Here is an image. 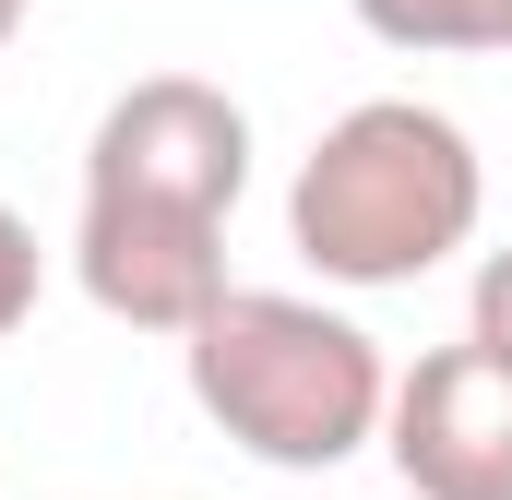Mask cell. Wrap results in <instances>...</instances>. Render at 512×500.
Instances as JSON below:
<instances>
[{
  "label": "cell",
  "instance_id": "1",
  "mask_svg": "<svg viewBox=\"0 0 512 500\" xmlns=\"http://www.w3.org/2000/svg\"><path fill=\"white\" fill-rule=\"evenodd\" d=\"M251 191V120L203 72H143L84 143L72 274L131 334H191L227 298V215Z\"/></svg>",
  "mask_w": 512,
  "mask_h": 500
},
{
  "label": "cell",
  "instance_id": "5",
  "mask_svg": "<svg viewBox=\"0 0 512 500\" xmlns=\"http://www.w3.org/2000/svg\"><path fill=\"white\" fill-rule=\"evenodd\" d=\"M358 24L405 60H501L512 48V0H358Z\"/></svg>",
  "mask_w": 512,
  "mask_h": 500
},
{
  "label": "cell",
  "instance_id": "4",
  "mask_svg": "<svg viewBox=\"0 0 512 500\" xmlns=\"http://www.w3.org/2000/svg\"><path fill=\"white\" fill-rule=\"evenodd\" d=\"M382 453L417 500H512V370L477 346H429L393 381Z\"/></svg>",
  "mask_w": 512,
  "mask_h": 500
},
{
  "label": "cell",
  "instance_id": "9",
  "mask_svg": "<svg viewBox=\"0 0 512 500\" xmlns=\"http://www.w3.org/2000/svg\"><path fill=\"white\" fill-rule=\"evenodd\" d=\"M0 36H12V12H0Z\"/></svg>",
  "mask_w": 512,
  "mask_h": 500
},
{
  "label": "cell",
  "instance_id": "7",
  "mask_svg": "<svg viewBox=\"0 0 512 500\" xmlns=\"http://www.w3.org/2000/svg\"><path fill=\"white\" fill-rule=\"evenodd\" d=\"M24 310H36V227L0 203V346L24 334Z\"/></svg>",
  "mask_w": 512,
  "mask_h": 500
},
{
  "label": "cell",
  "instance_id": "6",
  "mask_svg": "<svg viewBox=\"0 0 512 500\" xmlns=\"http://www.w3.org/2000/svg\"><path fill=\"white\" fill-rule=\"evenodd\" d=\"M465 346L512 370V250H489V262H477V298H465Z\"/></svg>",
  "mask_w": 512,
  "mask_h": 500
},
{
  "label": "cell",
  "instance_id": "8",
  "mask_svg": "<svg viewBox=\"0 0 512 500\" xmlns=\"http://www.w3.org/2000/svg\"><path fill=\"white\" fill-rule=\"evenodd\" d=\"M0 12H12V24H24V0H0Z\"/></svg>",
  "mask_w": 512,
  "mask_h": 500
},
{
  "label": "cell",
  "instance_id": "3",
  "mask_svg": "<svg viewBox=\"0 0 512 500\" xmlns=\"http://www.w3.org/2000/svg\"><path fill=\"white\" fill-rule=\"evenodd\" d=\"M477 215H489L477 143L417 96L346 108L298 155V191H286V239L334 286H417L429 262H453L477 239Z\"/></svg>",
  "mask_w": 512,
  "mask_h": 500
},
{
  "label": "cell",
  "instance_id": "2",
  "mask_svg": "<svg viewBox=\"0 0 512 500\" xmlns=\"http://www.w3.org/2000/svg\"><path fill=\"white\" fill-rule=\"evenodd\" d=\"M179 358H191V405H203L251 465H274V477H322V465L370 453L382 417H393L382 346H370L346 310H322V298L227 286V298L179 334Z\"/></svg>",
  "mask_w": 512,
  "mask_h": 500
}]
</instances>
